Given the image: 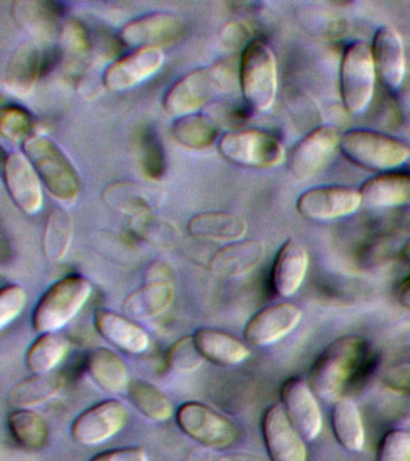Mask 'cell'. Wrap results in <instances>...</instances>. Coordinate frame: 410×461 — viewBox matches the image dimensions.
Instances as JSON below:
<instances>
[{"label": "cell", "instance_id": "cell-11", "mask_svg": "<svg viewBox=\"0 0 410 461\" xmlns=\"http://www.w3.org/2000/svg\"><path fill=\"white\" fill-rule=\"evenodd\" d=\"M360 190L347 185L309 187L298 196L296 211L302 218L314 221H330L354 214L362 203Z\"/></svg>", "mask_w": 410, "mask_h": 461}, {"label": "cell", "instance_id": "cell-26", "mask_svg": "<svg viewBox=\"0 0 410 461\" xmlns=\"http://www.w3.org/2000/svg\"><path fill=\"white\" fill-rule=\"evenodd\" d=\"M190 236L196 240L235 243L243 240L247 223L239 215L226 212H205L194 215L187 225Z\"/></svg>", "mask_w": 410, "mask_h": 461}, {"label": "cell", "instance_id": "cell-30", "mask_svg": "<svg viewBox=\"0 0 410 461\" xmlns=\"http://www.w3.org/2000/svg\"><path fill=\"white\" fill-rule=\"evenodd\" d=\"M86 366L89 376L104 392L120 394L131 384L127 364L113 349L96 348L88 353Z\"/></svg>", "mask_w": 410, "mask_h": 461}, {"label": "cell", "instance_id": "cell-43", "mask_svg": "<svg viewBox=\"0 0 410 461\" xmlns=\"http://www.w3.org/2000/svg\"><path fill=\"white\" fill-rule=\"evenodd\" d=\"M377 461H410V434L395 429L387 431L378 449Z\"/></svg>", "mask_w": 410, "mask_h": 461}, {"label": "cell", "instance_id": "cell-9", "mask_svg": "<svg viewBox=\"0 0 410 461\" xmlns=\"http://www.w3.org/2000/svg\"><path fill=\"white\" fill-rule=\"evenodd\" d=\"M223 93L214 68H199L183 76L169 88L163 108L176 119L197 113L206 108L217 94Z\"/></svg>", "mask_w": 410, "mask_h": 461}, {"label": "cell", "instance_id": "cell-4", "mask_svg": "<svg viewBox=\"0 0 410 461\" xmlns=\"http://www.w3.org/2000/svg\"><path fill=\"white\" fill-rule=\"evenodd\" d=\"M239 83L251 110L266 112L273 106L278 89V68L268 43L255 39L242 50Z\"/></svg>", "mask_w": 410, "mask_h": 461}, {"label": "cell", "instance_id": "cell-25", "mask_svg": "<svg viewBox=\"0 0 410 461\" xmlns=\"http://www.w3.org/2000/svg\"><path fill=\"white\" fill-rule=\"evenodd\" d=\"M264 256L265 245L261 241L239 240L215 252L210 269L214 276L235 279L257 268Z\"/></svg>", "mask_w": 410, "mask_h": 461}, {"label": "cell", "instance_id": "cell-28", "mask_svg": "<svg viewBox=\"0 0 410 461\" xmlns=\"http://www.w3.org/2000/svg\"><path fill=\"white\" fill-rule=\"evenodd\" d=\"M193 339L205 360L218 366H237L251 356L246 344L225 331L201 328L193 334Z\"/></svg>", "mask_w": 410, "mask_h": 461}, {"label": "cell", "instance_id": "cell-40", "mask_svg": "<svg viewBox=\"0 0 410 461\" xmlns=\"http://www.w3.org/2000/svg\"><path fill=\"white\" fill-rule=\"evenodd\" d=\"M60 59L67 65V70L80 67L91 53V39L82 22L67 21L59 31Z\"/></svg>", "mask_w": 410, "mask_h": 461}, {"label": "cell", "instance_id": "cell-22", "mask_svg": "<svg viewBox=\"0 0 410 461\" xmlns=\"http://www.w3.org/2000/svg\"><path fill=\"white\" fill-rule=\"evenodd\" d=\"M63 5L44 0H19L13 4L16 23L35 40L48 42L59 32Z\"/></svg>", "mask_w": 410, "mask_h": 461}, {"label": "cell", "instance_id": "cell-49", "mask_svg": "<svg viewBox=\"0 0 410 461\" xmlns=\"http://www.w3.org/2000/svg\"><path fill=\"white\" fill-rule=\"evenodd\" d=\"M402 255L406 261L410 262V238L405 241V247L402 249Z\"/></svg>", "mask_w": 410, "mask_h": 461}, {"label": "cell", "instance_id": "cell-1", "mask_svg": "<svg viewBox=\"0 0 410 461\" xmlns=\"http://www.w3.org/2000/svg\"><path fill=\"white\" fill-rule=\"evenodd\" d=\"M23 150L56 200L64 204H73L77 200L81 191L80 176L55 140L35 133L23 144Z\"/></svg>", "mask_w": 410, "mask_h": 461}, {"label": "cell", "instance_id": "cell-13", "mask_svg": "<svg viewBox=\"0 0 410 461\" xmlns=\"http://www.w3.org/2000/svg\"><path fill=\"white\" fill-rule=\"evenodd\" d=\"M341 135L333 125L313 129L287 154V168L296 179H307L318 172L340 146Z\"/></svg>", "mask_w": 410, "mask_h": 461}, {"label": "cell", "instance_id": "cell-35", "mask_svg": "<svg viewBox=\"0 0 410 461\" xmlns=\"http://www.w3.org/2000/svg\"><path fill=\"white\" fill-rule=\"evenodd\" d=\"M73 230V219L69 212L62 208L50 212L42 236V251L49 261H63L69 251Z\"/></svg>", "mask_w": 410, "mask_h": 461}, {"label": "cell", "instance_id": "cell-8", "mask_svg": "<svg viewBox=\"0 0 410 461\" xmlns=\"http://www.w3.org/2000/svg\"><path fill=\"white\" fill-rule=\"evenodd\" d=\"M175 417L178 428L188 438L208 448H229L239 439L235 423L203 402L182 403Z\"/></svg>", "mask_w": 410, "mask_h": 461}, {"label": "cell", "instance_id": "cell-2", "mask_svg": "<svg viewBox=\"0 0 410 461\" xmlns=\"http://www.w3.org/2000/svg\"><path fill=\"white\" fill-rule=\"evenodd\" d=\"M365 341L349 335L333 342L316 359L312 369V391L326 402L340 399L345 384L365 355Z\"/></svg>", "mask_w": 410, "mask_h": 461}, {"label": "cell", "instance_id": "cell-3", "mask_svg": "<svg viewBox=\"0 0 410 461\" xmlns=\"http://www.w3.org/2000/svg\"><path fill=\"white\" fill-rule=\"evenodd\" d=\"M338 147L352 164L374 172H390L410 158L408 144L370 129L347 130L342 133Z\"/></svg>", "mask_w": 410, "mask_h": 461}, {"label": "cell", "instance_id": "cell-33", "mask_svg": "<svg viewBox=\"0 0 410 461\" xmlns=\"http://www.w3.org/2000/svg\"><path fill=\"white\" fill-rule=\"evenodd\" d=\"M221 129L208 115L194 113L175 119L171 135L176 142L190 150H203L217 142Z\"/></svg>", "mask_w": 410, "mask_h": 461}, {"label": "cell", "instance_id": "cell-27", "mask_svg": "<svg viewBox=\"0 0 410 461\" xmlns=\"http://www.w3.org/2000/svg\"><path fill=\"white\" fill-rule=\"evenodd\" d=\"M362 201L372 207L410 205V175L385 172L367 179L360 187Z\"/></svg>", "mask_w": 410, "mask_h": 461}, {"label": "cell", "instance_id": "cell-48", "mask_svg": "<svg viewBox=\"0 0 410 461\" xmlns=\"http://www.w3.org/2000/svg\"><path fill=\"white\" fill-rule=\"evenodd\" d=\"M396 297H397L399 304L410 310V276H406L405 279L398 285Z\"/></svg>", "mask_w": 410, "mask_h": 461}, {"label": "cell", "instance_id": "cell-41", "mask_svg": "<svg viewBox=\"0 0 410 461\" xmlns=\"http://www.w3.org/2000/svg\"><path fill=\"white\" fill-rule=\"evenodd\" d=\"M33 115L17 104H8L0 112V133L12 144H23L35 135Z\"/></svg>", "mask_w": 410, "mask_h": 461}, {"label": "cell", "instance_id": "cell-18", "mask_svg": "<svg viewBox=\"0 0 410 461\" xmlns=\"http://www.w3.org/2000/svg\"><path fill=\"white\" fill-rule=\"evenodd\" d=\"M302 319L301 309L293 303H278L266 306L248 321L244 340L248 345L265 348L276 344L297 327Z\"/></svg>", "mask_w": 410, "mask_h": 461}, {"label": "cell", "instance_id": "cell-7", "mask_svg": "<svg viewBox=\"0 0 410 461\" xmlns=\"http://www.w3.org/2000/svg\"><path fill=\"white\" fill-rule=\"evenodd\" d=\"M218 149L225 160L250 168L277 167L287 157L280 140L259 129L226 132L218 140Z\"/></svg>", "mask_w": 410, "mask_h": 461}, {"label": "cell", "instance_id": "cell-34", "mask_svg": "<svg viewBox=\"0 0 410 461\" xmlns=\"http://www.w3.org/2000/svg\"><path fill=\"white\" fill-rule=\"evenodd\" d=\"M8 425L13 438L24 449L35 452L48 443L49 425L33 410H14L9 414Z\"/></svg>", "mask_w": 410, "mask_h": 461}, {"label": "cell", "instance_id": "cell-36", "mask_svg": "<svg viewBox=\"0 0 410 461\" xmlns=\"http://www.w3.org/2000/svg\"><path fill=\"white\" fill-rule=\"evenodd\" d=\"M69 351V341L57 333L41 334L28 349L26 364L33 374L52 373Z\"/></svg>", "mask_w": 410, "mask_h": 461}, {"label": "cell", "instance_id": "cell-38", "mask_svg": "<svg viewBox=\"0 0 410 461\" xmlns=\"http://www.w3.org/2000/svg\"><path fill=\"white\" fill-rule=\"evenodd\" d=\"M136 151L143 176L150 180L163 178L167 172V157L156 130L150 126H142L139 130L136 133Z\"/></svg>", "mask_w": 410, "mask_h": 461}, {"label": "cell", "instance_id": "cell-19", "mask_svg": "<svg viewBox=\"0 0 410 461\" xmlns=\"http://www.w3.org/2000/svg\"><path fill=\"white\" fill-rule=\"evenodd\" d=\"M372 56L377 75L388 89L401 88L405 77V50L401 34L395 28L380 27L374 32Z\"/></svg>", "mask_w": 410, "mask_h": 461}, {"label": "cell", "instance_id": "cell-16", "mask_svg": "<svg viewBox=\"0 0 410 461\" xmlns=\"http://www.w3.org/2000/svg\"><path fill=\"white\" fill-rule=\"evenodd\" d=\"M160 49H139L118 58L109 65L103 76V85L113 92H124L152 77L164 64Z\"/></svg>", "mask_w": 410, "mask_h": 461}, {"label": "cell", "instance_id": "cell-5", "mask_svg": "<svg viewBox=\"0 0 410 461\" xmlns=\"http://www.w3.org/2000/svg\"><path fill=\"white\" fill-rule=\"evenodd\" d=\"M91 294V283L78 274L57 281L35 306L34 330L38 334L57 333L80 312Z\"/></svg>", "mask_w": 410, "mask_h": 461}, {"label": "cell", "instance_id": "cell-39", "mask_svg": "<svg viewBox=\"0 0 410 461\" xmlns=\"http://www.w3.org/2000/svg\"><path fill=\"white\" fill-rule=\"evenodd\" d=\"M131 230L140 240L158 249L174 248L179 240L178 230L171 222L154 215L153 212L132 216Z\"/></svg>", "mask_w": 410, "mask_h": 461}, {"label": "cell", "instance_id": "cell-23", "mask_svg": "<svg viewBox=\"0 0 410 461\" xmlns=\"http://www.w3.org/2000/svg\"><path fill=\"white\" fill-rule=\"evenodd\" d=\"M95 327L104 339L132 355H139L149 348L150 335L128 317L110 310H96Z\"/></svg>", "mask_w": 410, "mask_h": 461}, {"label": "cell", "instance_id": "cell-32", "mask_svg": "<svg viewBox=\"0 0 410 461\" xmlns=\"http://www.w3.org/2000/svg\"><path fill=\"white\" fill-rule=\"evenodd\" d=\"M331 425L337 442L348 452H360L365 445L361 413L354 400L341 396L333 402Z\"/></svg>", "mask_w": 410, "mask_h": 461}, {"label": "cell", "instance_id": "cell-42", "mask_svg": "<svg viewBox=\"0 0 410 461\" xmlns=\"http://www.w3.org/2000/svg\"><path fill=\"white\" fill-rule=\"evenodd\" d=\"M205 358L194 341L193 335H187L174 342L167 352V364L178 374H190L203 366Z\"/></svg>", "mask_w": 410, "mask_h": 461}, {"label": "cell", "instance_id": "cell-20", "mask_svg": "<svg viewBox=\"0 0 410 461\" xmlns=\"http://www.w3.org/2000/svg\"><path fill=\"white\" fill-rule=\"evenodd\" d=\"M45 53L35 41L21 43L6 65L3 86L15 96H27L44 75Z\"/></svg>", "mask_w": 410, "mask_h": 461}, {"label": "cell", "instance_id": "cell-15", "mask_svg": "<svg viewBox=\"0 0 410 461\" xmlns=\"http://www.w3.org/2000/svg\"><path fill=\"white\" fill-rule=\"evenodd\" d=\"M280 402L287 418L305 441H313L323 428L322 411L314 393L301 378L291 377L280 388Z\"/></svg>", "mask_w": 410, "mask_h": 461}, {"label": "cell", "instance_id": "cell-47", "mask_svg": "<svg viewBox=\"0 0 410 461\" xmlns=\"http://www.w3.org/2000/svg\"><path fill=\"white\" fill-rule=\"evenodd\" d=\"M89 461H149V456L142 447H127L96 454Z\"/></svg>", "mask_w": 410, "mask_h": 461}, {"label": "cell", "instance_id": "cell-37", "mask_svg": "<svg viewBox=\"0 0 410 461\" xmlns=\"http://www.w3.org/2000/svg\"><path fill=\"white\" fill-rule=\"evenodd\" d=\"M127 391L132 403L150 420L165 421L174 414L170 400L150 382L132 380Z\"/></svg>", "mask_w": 410, "mask_h": 461}, {"label": "cell", "instance_id": "cell-12", "mask_svg": "<svg viewBox=\"0 0 410 461\" xmlns=\"http://www.w3.org/2000/svg\"><path fill=\"white\" fill-rule=\"evenodd\" d=\"M127 417L123 403L116 399L104 400L84 411L74 420L71 435L80 445H102L123 429Z\"/></svg>", "mask_w": 410, "mask_h": 461}, {"label": "cell", "instance_id": "cell-21", "mask_svg": "<svg viewBox=\"0 0 410 461\" xmlns=\"http://www.w3.org/2000/svg\"><path fill=\"white\" fill-rule=\"evenodd\" d=\"M309 256L300 241L287 240L277 252L272 267V286L280 297L296 294L307 274Z\"/></svg>", "mask_w": 410, "mask_h": 461}, {"label": "cell", "instance_id": "cell-10", "mask_svg": "<svg viewBox=\"0 0 410 461\" xmlns=\"http://www.w3.org/2000/svg\"><path fill=\"white\" fill-rule=\"evenodd\" d=\"M185 32V21L178 14L153 13L143 14L125 24L118 34V41L132 50H163L178 42Z\"/></svg>", "mask_w": 410, "mask_h": 461}, {"label": "cell", "instance_id": "cell-45", "mask_svg": "<svg viewBox=\"0 0 410 461\" xmlns=\"http://www.w3.org/2000/svg\"><path fill=\"white\" fill-rule=\"evenodd\" d=\"M221 40L226 49L243 50L255 39L250 24L242 21H232L221 28Z\"/></svg>", "mask_w": 410, "mask_h": 461}, {"label": "cell", "instance_id": "cell-31", "mask_svg": "<svg viewBox=\"0 0 410 461\" xmlns=\"http://www.w3.org/2000/svg\"><path fill=\"white\" fill-rule=\"evenodd\" d=\"M175 298L172 283L147 281L125 298L123 312L135 320L153 319L170 308Z\"/></svg>", "mask_w": 410, "mask_h": 461}, {"label": "cell", "instance_id": "cell-24", "mask_svg": "<svg viewBox=\"0 0 410 461\" xmlns=\"http://www.w3.org/2000/svg\"><path fill=\"white\" fill-rule=\"evenodd\" d=\"M102 200L114 211L135 216L153 212L161 202V190L141 183L117 182L103 190Z\"/></svg>", "mask_w": 410, "mask_h": 461}, {"label": "cell", "instance_id": "cell-44", "mask_svg": "<svg viewBox=\"0 0 410 461\" xmlns=\"http://www.w3.org/2000/svg\"><path fill=\"white\" fill-rule=\"evenodd\" d=\"M27 292L20 285L12 284L0 291V327L5 328L23 312Z\"/></svg>", "mask_w": 410, "mask_h": 461}, {"label": "cell", "instance_id": "cell-14", "mask_svg": "<svg viewBox=\"0 0 410 461\" xmlns=\"http://www.w3.org/2000/svg\"><path fill=\"white\" fill-rule=\"evenodd\" d=\"M3 180L14 203L24 214L34 215L44 203L41 180L24 153L12 151L3 164Z\"/></svg>", "mask_w": 410, "mask_h": 461}, {"label": "cell", "instance_id": "cell-17", "mask_svg": "<svg viewBox=\"0 0 410 461\" xmlns=\"http://www.w3.org/2000/svg\"><path fill=\"white\" fill-rule=\"evenodd\" d=\"M261 430L271 461L307 460L305 439L291 424L282 405H273L265 411Z\"/></svg>", "mask_w": 410, "mask_h": 461}, {"label": "cell", "instance_id": "cell-6", "mask_svg": "<svg viewBox=\"0 0 410 461\" xmlns=\"http://www.w3.org/2000/svg\"><path fill=\"white\" fill-rule=\"evenodd\" d=\"M377 71L369 43L354 41L343 50L341 60V99L351 114L363 113L373 99Z\"/></svg>", "mask_w": 410, "mask_h": 461}, {"label": "cell", "instance_id": "cell-29", "mask_svg": "<svg viewBox=\"0 0 410 461\" xmlns=\"http://www.w3.org/2000/svg\"><path fill=\"white\" fill-rule=\"evenodd\" d=\"M67 378L59 373L34 374L9 392L13 410H32L59 396L66 388Z\"/></svg>", "mask_w": 410, "mask_h": 461}, {"label": "cell", "instance_id": "cell-46", "mask_svg": "<svg viewBox=\"0 0 410 461\" xmlns=\"http://www.w3.org/2000/svg\"><path fill=\"white\" fill-rule=\"evenodd\" d=\"M205 114L208 115L218 125L219 129L237 124L242 118L240 111L232 104L226 101L211 103L205 108Z\"/></svg>", "mask_w": 410, "mask_h": 461}]
</instances>
